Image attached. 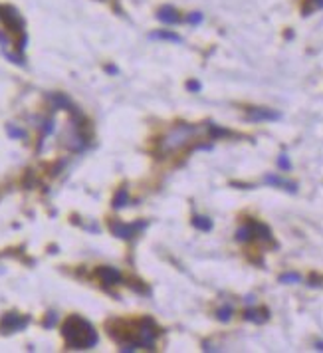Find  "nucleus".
Wrapping results in <instances>:
<instances>
[{"label": "nucleus", "instance_id": "nucleus-1", "mask_svg": "<svg viewBox=\"0 0 323 353\" xmlns=\"http://www.w3.org/2000/svg\"><path fill=\"white\" fill-rule=\"evenodd\" d=\"M62 331H64L66 343L71 349H92L97 343V333L93 330V326L79 316L68 318Z\"/></svg>", "mask_w": 323, "mask_h": 353}, {"label": "nucleus", "instance_id": "nucleus-2", "mask_svg": "<svg viewBox=\"0 0 323 353\" xmlns=\"http://www.w3.org/2000/svg\"><path fill=\"white\" fill-rule=\"evenodd\" d=\"M196 127L194 125H186V123H181L177 127H173L161 141V153H175L179 149H183L186 143L190 141L194 135H196Z\"/></svg>", "mask_w": 323, "mask_h": 353}, {"label": "nucleus", "instance_id": "nucleus-3", "mask_svg": "<svg viewBox=\"0 0 323 353\" xmlns=\"http://www.w3.org/2000/svg\"><path fill=\"white\" fill-rule=\"evenodd\" d=\"M145 226H147L145 220H141V222H131V224H125V222H121V220H113V222L109 224L113 236L123 238V240H133Z\"/></svg>", "mask_w": 323, "mask_h": 353}, {"label": "nucleus", "instance_id": "nucleus-4", "mask_svg": "<svg viewBox=\"0 0 323 353\" xmlns=\"http://www.w3.org/2000/svg\"><path fill=\"white\" fill-rule=\"evenodd\" d=\"M248 121H279L281 113L276 109H268V107H252L246 113Z\"/></svg>", "mask_w": 323, "mask_h": 353}, {"label": "nucleus", "instance_id": "nucleus-5", "mask_svg": "<svg viewBox=\"0 0 323 353\" xmlns=\"http://www.w3.org/2000/svg\"><path fill=\"white\" fill-rule=\"evenodd\" d=\"M264 183L266 185H272V187H279L284 188V190H288V192H298V183H294V181H288V179H281V177H277V175H266L264 177Z\"/></svg>", "mask_w": 323, "mask_h": 353}, {"label": "nucleus", "instance_id": "nucleus-6", "mask_svg": "<svg viewBox=\"0 0 323 353\" xmlns=\"http://www.w3.org/2000/svg\"><path fill=\"white\" fill-rule=\"evenodd\" d=\"M157 18H159L163 24H169V26H175V24H179L183 20L181 14L177 12V8H173V6H161V8L157 10Z\"/></svg>", "mask_w": 323, "mask_h": 353}, {"label": "nucleus", "instance_id": "nucleus-7", "mask_svg": "<svg viewBox=\"0 0 323 353\" xmlns=\"http://www.w3.org/2000/svg\"><path fill=\"white\" fill-rule=\"evenodd\" d=\"M97 276L101 278V282L107 284V286H117V284H121V280H123L121 272L115 270V268H109V266L99 268V270H97Z\"/></svg>", "mask_w": 323, "mask_h": 353}, {"label": "nucleus", "instance_id": "nucleus-8", "mask_svg": "<svg viewBox=\"0 0 323 353\" xmlns=\"http://www.w3.org/2000/svg\"><path fill=\"white\" fill-rule=\"evenodd\" d=\"M28 324V320L26 318H20V316H16V313H8V316H4V320H2V330L6 331V333H10V331H16L24 328Z\"/></svg>", "mask_w": 323, "mask_h": 353}, {"label": "nucleus", "instance_id": "nucleus-9", "mask_svg": "<svg viewBox=\"0 0 323 353\" xmlns=\"http://www.w3.org/2000/svg\"><path fill=\"white\" fill-rule=\"evenodd\" d=\"M252 224V230H254V238H260V240H266V242H272V230L264 224V222H250Z\"/></svg>", "mask_w": 323, "mask_h": 353}, {"label": "nucleus", "instance_id": "nucleus-10", "mask_svg": "<svg viewBox=\"0 0 323 353\" xmlns=\"http://www.w3.org/2000/svg\"><path fill=\"white\" fill-rule=\"evenodd\" d=\"M268 318H270L268 309H246V313H244V320L254 322V324H264Z\"/></svg>", "mask_w": 323, "mask_h": 353}, {"label": "nucleus", "instance_id": "nucleus-11", "mask_svg": "<svg viewBox=\"0 0 323 353\" xmlns=\"http://www.w3.org/2000/svg\"><path fill=\"white\" fill-rule=\"evenodd\" d=\"M151 38H155V40H169V42H177V44H181V42H183V38H181L179 34L171 32V30H161V32H153V34H151Z\"/></svg>", "mask_w": 323, "mask_h": 353}, {"label": "nucleus", "instance_id": "nucleus-12", "mask_svg": "<svg viewBox=\"0 0 323 353\" xmlns=\"http://www.w3.org/2000/svg\"><path fill=\"white\" fill-rule=\"evenodd\" d=\"M254 238V230H252V224L248 222V224H244V226H240L238 230H236V240L238 242H250Z\"/></svg>", "mask_w": 323, "mask_h": 353}, {"label": "nucleus", "instance_id": "nucleus-13", "mask_svg": "<svg viewBox=\"0 0 323 353\" xmlns=\"http://www.w3.org/2000/svg\"><path fill=\"white\" fill-rule=\"evenodd\" d=\"M192 224H194V228H198V230H203V232L212 230V220H210L208 216H194V218H192Z\"/></svg>", "mask_w": 323, "mask_h": 353}, {"label": "nucleus", "instance_id": "nucleus-14", "mask_svg": "<svg viewBox=\"0 0 323 353\" xmlns=\"http://www.w3.org/2000/svg\"><path fill=\"white\" fill-rule=\"evenodd\" d=\"M127 201H129V192H127V188H121V190H117L115 199H113V207L121 209L127 205Z\"/></svg>", "mask_w": 323, "mask_h": 353}, {"label": "nucleus", "instance_id": "nucleus-15", "mask_svg": "<svg viewBox=\"0 0 323 353\" xmlns=\"http://www.w3.org/2000/svg\"><path fill=\"white\" fill-rule=\"evenodd\" d=\"M277 280H279V284H300L301 276L298 272H286V274H281Z\"/></svg>", "mask_w": 323, "mask_h": 353}, {"label": "nucleus", "instance_id": "nucleus-16", "mask_svg": "<svg viewBox=\"0 0 323 353\" xmlns=\"http://www.w3.org/2000/svg\"><path fill=\"white\" fill-rule=\"evenodd\" d=\"M208 133H210L212 139H216V137H228V135H230L228 129H222V127H218V125H208Z\"/></svg>", "mask_w": 323, "mask_h": 353}, {"label": "nucleus", "instance_id": "nucleus-17", "mask_svg": "<svg viewBox=\"0 0 323 353\" xmlns=\"http://www.w3.org/2000/svg\"><path fill=\"white\" fill-rule=\"evenodd\" d=\"M232 313H234L232 306H222L220 309H218V311H216V318H218L220 322H230Z\"/></svg>", "mask_w": 323, "mask_h": 353}, {"label": "nucleus", "instance_id": "nucleus-18", "mask_svg": "<svg viewBox=\"0 0 323 353\" xmlns=\"http://www.w3.org/2000/svg\"><path fill=\"white\" fill-rule=\"evenodd\" d=\"M323 8V0H305V6H303V12L309 14L313 10H321Z\"/></svg>", "mask_w": 323, "mask_h": 353}, {"label": "nucleus", "instance_id": "nucleus-19", "mask_svg": "<svg viewBox=\"0 0 323 353\" xmlns=\"http://www.w3.org/2000/svg\"><path fill=\"white\" fill-rule=\"evenodd\" d=\"M277 167H279L281 171H290V169H292V163H290L288 155H284V153H281V155L277 157Z\"/></svg>", "mask_w": 323, "mask_h": 353}, {"label": "nucleus", "instance_id": "nucleus-20", "mask_svg": "<svg viewBox=\"0 0 323 353\" xmlns=\"http://www.w3.org/2000/svg\"><path fill=\"white\" fill-rule=\"evenodd\" d=\"M203 18H205V16H203L200 12H190V14L186 16V20H188L190 24H200L203 22Z\"/></svg>", "mask_w": 323, "mask_h": 353}, {"label": "nucleus", "instance_id": "nucleus-21", "mask_svg": "<svg viewBox=\"0 0 323 353\" xmlns=\"http://www.w3.org/2000/svg\"><path fill=\"white\" fill-rule=\"evenodd\" d=\"M186 88H188L190 92H200V88H203V86H200V82H194V80H192V82H188V84H186Z\"/></svg>", "mask_w": 323, "mask_h": 353}, {"label": "nucleus", "instance_id": "nucleus-22", "mask_svg": "<svg viewBox=\"0 0 323 353\" xmlns=\"http://www.w3.org/2000/svg\"><path fill=\"white\" fill-rule=\"evenodd\" d=\"M315 349H319V351H323V341H317V343H315Z\"/></svg>", "mask_w": 323, "mask_h": 353}]
</instances>
